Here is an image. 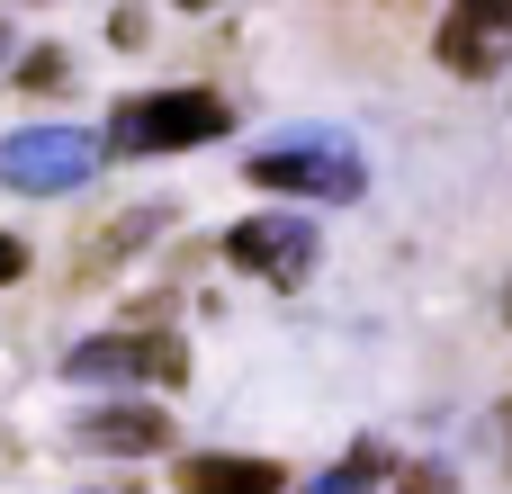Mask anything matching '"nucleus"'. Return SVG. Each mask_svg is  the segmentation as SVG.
I'll use <instances>...</instances> for the list:
<instances>
[{
	"mask_svg": "<svg viewBox=\"0 0 512 494\" xmlns=\"http://www.w3.org/2000/svg\"><path fill=\"white\" fill-rule=\"evenodd\" d=\"M225 126H234V108L216 90H144L117 108L99 153H189V144H216Z\"/></svg>",
	"mask_w": 512,
	"mask_h": 494,
	"instance_id": "nucleus-1",
	"label": "nucleus"
},
{
	"mask_svg": "<svg viewBox=\"0 0 512 494\" xmlns=\"http://www.w3.org/2000/svg\"><path fill=\"white\" fill-rule=\"evenodd\" d=\"M252 189H279V198H333V207H351V198L369 189V162L324 126V135H288V144L252 153Z\"/></svg>",
	"mask_w": 512,
	"mask_h": 494,
	"instance_id": "nucleus-2",
	"label": "nucleus"
},
{
	"mask_svg": "<svg viewBox=\"0 0 512 494\" xmlns=\"http://www.w3.org/2000/svg\"><path fill=\"white\" fill-rule=\"evenodd\" d=\"M90 171H99L90 126H18V135H0V189H18V198H63Z\"/></svg>",
	"mask_w": 512,
	"mask_h": 494,
	"instance_id": "nucleus-3",
	"label": "nucleus"
},
{
	"mask_svg": "<svg viewBox=\"0 0 512 494\" xmlns=\"http://www.w3.org/2000/svg\"><path fill=\"white\" fill-rule=\"evenodd\" d=\"M63 378L72 387H108V378L180 387L189 378V351H180V333H99V342H72L63 351Z\"/></svg>",
	"mask_w": 512,
	"mask_h": 494,
	"instance_id": "nucleus-4",
	"label": "nucleus"
},
{
	"mask_svg": "<svg viewBox=\"0 0 512 494\" xmlns=\"http://www.w3.org/2000/svg\"><path fill=\"white\" fill-rule=\"evenodd\" d=\"M225 261H234L243 279L297 288V279L315 270V225H306V216H243V225L225 234Z\"/></svg>",
	"mask_w": 512,
	"mask_h": 494,
	"instance_id": "nucleus-5",
	"label": "nucleus"
},
{
	"mask_svg": "<svg viewBox=\"0 0 512 494\" xmlns=\"http://www.w3.org/2000/svg\"><path fill=\"white\" fill-rule=\"evenodd\" d=\"M432 54H441L450 72H468V81L504 72V63H512V0H459V9L441 18Z\"/></svg>",
	"mask_w": 512,
	"mask_h": 494,
	"instance_id": "nucleus-6",
	"label": "nucleus"
},
{
	"mask_svg": "<svg viewBox=\"0 0 512 494\" xmlns=\"http://www.w3.org/2000/svg\"><path fill=\"white\" fill-rule=\"evenodd\" d=\"M162 441H171V414L162 405H99V414H81V450L135 459V450H162Z\"/></svg>",
	"mask_w": 512,
	"mask_h": 494,
	"instance_id": "nucleus-7",
	"label": "nucleus"
},
{
	"mask_svg": "<svg viewBox=\"0 0 512 494\" xmlns=\"http://www.w3.org/2000/svg\"><path fill=\"white\" fill-rule=\"evenodd\" d=\"M180 477H189V494H279L288 486L279 459H234V450H207V459H189Z\"/></svg>",
	"mask_w": 512,
	"mask_h": 494,
	"instance_id": "nucleus-8",
	"label": "nucleus"
},
{
	"mask_svg": "<svg viewBox=\"0 0 512 494\" xmlns=\"http://www.w3.org/2000/svg\"><path fill=\"white\" fill-rule=\"evenodd\" d=\"M396 494H459V486H450V468L423 459V468H405V486H396Z\"/></svg>",
	"mask_w": 512,
	"mask_h": 494,
	"instance_id": "nucleus-9",
	"label": "nucleus"
},
{
	"mask_svg": "<svg viewBox=\"0 0 512 494\" xmlns=\"http://www.w3.org/2000/svg\"><path fill=\"white\" fill-rule=\"evenodd\" d=\"M9 279H27V243H18V234H0V288H9Z\"/></svg>",
	"mask_w": 512,
	"mask_h": 494,
	"instance_id": "nucleus-10",
	"label": "nucleus"
},
{
	"mask_svg": "<svg viewBox=\"0 0 512 494\" xmlns=\"http://www.w3.org/2000/svg\"><path fill=\"white\" fill-rule=\"evenodd\" d=\"M315 494H369V477H360V468H342V477H324Z\"/></svg>",
	"mask_w": 512,
	"mask_h": 494,
	"instance_id": "nucleus-11",
	"label": "nucleus"
},
{
	"mask_svg": "<svg viewBox=\"0 0 512 494\" xmlns=\"http://www.w3.org/2000/svg\"><path fill=\"white\" fill-rule=\"evenodd\" d=\"M171 9H216V0H171Z\"/></svg>",
	"mask_w": 512,
	"mask_h": 494,
	"instance_id": "nucleus-12",
	"label": "nucleus"
},
{
	"mask_svg": "<svg viewBox=\"0 0 512 494\" xmlns=\"http://www.w3.org/2000/svg\"><path fill=\"white\" fill-rule=\"evenodd\" d=\"M504 450H512V405H504Z\"/></svg>",
	"mask_w": 512,
	"mask_h": 494,
	"instance_id": "nucleus-13",
	"label": "nucleus"
},
{
	"mask_svg": "<svg viewBox=\"0 0 512 494\" xmlns=\"http://www.w3.org/2000/svg\"><path fill=\"white\" fill-rule=\"evenodd\" d=\"M0 63H9V27H0Z\"/></svg>",
	"mask_w": 512,
	"mask_h": 494,
	"instance_id": "nucleus-14",
	"label": "nucleus"
},
{
	"mask_svg": "<svg viewBox=\"0 0 512 494\" xmlns=\"http://www.w3.org/2000/svg\"><path fill=\"white\" fill-rule=\"evenodd\" d=\"M504 315H512V288H504Z\"/></svg>",
	"mask_w": 512,
	"mask_h": 494,
	"instance_id": "nucleus-15",
	"label": "nucleus"
}]
</instances>
